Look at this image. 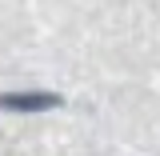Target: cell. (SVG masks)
I'll return each instance as SVG.
<instances>
[{
  "mask_svg": "<svg viewBox=\"0 0 160 156\" xmlns=\"http://www.w3.org/2000/svg\"><path fill=\"white\" fill-rule=\"evenodd\" d=\"M0 108H12V112H44V108H60L56 92H8L0 96Z\"/></svg>",
  "mask_w": 160,
  "mask_h": 156,
  "instance_id": "cell-1",
  "label": "cell"
}]
</instances>
